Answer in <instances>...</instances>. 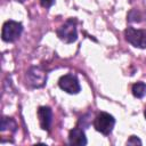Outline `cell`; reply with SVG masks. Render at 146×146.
Here are the masks:
<instances>
[{
    "label": "cell",
    "mask_w": 146,
    "mask_h": 146,
    "mask_svg": "<svg viewBox=\"0 0 146 146\" xmlns=\"http://www.w3.org/2000/svg\"><path fill=\"white\" fill-rule=\"evenodd\" d=\"M114 125H115V119L111 114H108L106 112L99 113L96 116L95 121H94L95 129L98 132H100V133H103L105 136H107V135H110L112 132Z\"/></svg>",
    "instance_id": "3"
},
{
    "label": "cell",
    "mask_w": 146,
    "mask_h": 146,
    "mask_svg": "<svg viewBox=\"0 0 146 146\" xmlns=\"http://www.w3.org/2000/svg\"><path fill=\"white\" fill-rule=\"evenodd\" d=\"M132 95L136 98H143L144 96H146V83L144 82H137L132 86Z\"/></svg>",
    "instance_id": "10"
},
{
    "label": "cell",
    "mask_w": 146,
    "mask_h": 146,
    "mask_svg": "<svg viewBox=\"0 0 146 146\" xmlns=\"http://www.w3.org/2000/svg\"><path fill=\"white\" fill-rule=\"evenodd\" d=\"M16 128H17V124L14 119L7 117V116H3L1 119V131L2 132L6 130H11L14 132V131H16Z\"/></svg>",
    "instance_id": "9"
},
{
    "label": "cell",
    "mask_w": 146,
    "mask_h": 146,
    "mask_svg": "<svg viewBox=\"0 0 146 146\" xmlns=\"http://www.w3.org/2000/svg\"><path fill=\"white\" fill-rule=\"evenodd\" d=\"M26 79L29 83L34 88L42 87L47 81V73L41 67H31L26 73Z\"/></svg>",
    "instance_id": "6"
},
{
    "label": "cell",
    "mask_w": 146,
    "mask_h": 146,
    "mask_svg": "<svg viewBox=\"0 0 146 146\" xmlns=\"http://www.w3.org/2000/svg\"><path fill=\"white\" fill-rule=\"evenodd\" d=\"M58 86L62 90L66 91L67 94H72V95L78 94L81 90L78 78L74 74H71V73L63 75L58 81Z\"/></svg>",
    "instance_id": "5"
},
{
    "label": "cell",
    "mask_w": 146,
    "mask_h": 146,
    "mask_svg": "<svg viewBox=\"0 0 146 146\" xmlns=\"http://www.w3.org/2000/svg\"><path fill=\"white\" fill-rule=\"evenodd\" d=\"M17 1H24V0H17Z\"/></svg>",
    "instance_id": "15"
},
{
    "label": "cell",
    "mask_w": 146,
    "mask_h": 146,
    "mask_svg": "<svg viewBox=\"0 0 146 146\" xmlns=\"http://www.w3.org/2000/svg\"><path fill=\"white\" fill-rule=\"evenodd\" d=\"M129 21L130 22H140V16H139V13L136 11V10H131L130 14H129Z\"/></svg>",
    "instance_id": "11"
},
{
    "label": "cell",
    "mask_w": 146,
    "mask_h": 146,
    "mask_svg": "<svg viewBox=\"0 0 146 146\" xmlns=\"http://www.w3.org/2000/svg\"><path fill=\"white\" fill-rule=\"evenodd\" d=\"M58 38L66 42V43H72L76 41L78 39V30H76V21L73 18L67 19L57 31H56Z\"/></svg>",
    "instance_id": "1"
},
{
    "label": "cell",
    "mask_w": 146,
    "mask_h": 146,
    "mask_svg": "<svg viewBox=\"0 0 146 146\" xmlns=\"http://www.w3.org/2000/svg\"><path fill=\"white\" fill-rule=\"evenodd\" d=\"M23 32V25L16 21H7L2 26V40L6 42H14L16 41Z\"/></svg>",
    "instance_id": "2"
},
{
    "label": "cell",
    "mask_w": 146,
    "mask_h": 146,
    "mask_svg": "<svg viewBox=\"0 0 146 146\" xmlns=\"http://www.w3.org/2000/svg\"><path fill=\"white\" fill-rule=\"evenodd\" d=\"M125 40L136 48H146V30H139L135 27H128L124 31Z\"/></svg>",
    "instance_id": "4"
},
{
    "label": "cell",
    "mask_w": 146,
    "mask_h": 146,
    "mask_svg": "<svg viewBox=\"0 0 146 146\" xmlns=\"http://www.w3.org/2000/svg\"><path fill=\"white\" fill-rule=\"evenodd\" d=\"M38 117H39V123L40 127L46 130L49 131L51 122H52V111L50 107L48 106H41L38 108Z\"/></svg>",
    "instance_id": "7"
},
{
    "label": "cell",
    "mask_w": 146,
    "mask_h": 146,
    "mask_svg": "<svg viewBox=\"0 0 146 146\" xmlns=\"http://www.w3.org/2000/svg\"><path fill=\"white\" fill-rule=\"evenodd\" d=\"M39 1L43 8H50L55 3V0H39Z\"/></svg>",
    "instance_id": "13"
},
{
    "label": "cell",
    "mask_w": 146,
    "mask_h": 146,
    "mask_svg": "<svg viewBox=\"0 0 146 146\" xmlns=\"http://www.w3.org/2000/svg\"><path fill=\"white\" fill-rule=\"evenodd\" d=\"M127 144L128 145H141V140L139 138H137L136 136H131L128 140H127Z\"/></svg>",
    "instance_id": "12"
},
{
    "label": "cell",
    "mask_w": 146,
    "mask_h": 146,
    "mask_svg": "<svg viewBox=\"0 0 146 146\" xmlns=\"http://www.w3.org/2000/svg\"><path fill=\"white\" fill-rule=\"evenodd\" d=\"M144 115H145V117H146V110H145V112H144Z\"/></svg>",
    "instance_id": "14"
},
{
    "label": "cell",
    "mask_w": 146,
    "mask_h": 146,
    "mask_svg": "<svg viewBox=\"0 0 146 146\" xmlns=\"http://www.w3.org/2000/svg\"><path fill=\"white\" fill-rule=\"evenodd\" d=\"M68 143L71 145H79V146L87 145L88 141H87L83 129L80 128V127H76V128L72 129L70 131V135H68Z\"/></svg>",
    "instance_id": "8"
}]
</instances>
